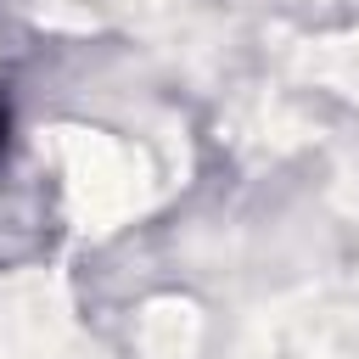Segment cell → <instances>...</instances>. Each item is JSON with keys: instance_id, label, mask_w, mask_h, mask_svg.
<instances>
[{"instance_id": "obj_1", "label": "cell", "mask_w": 359, "mask_h": 359, "mask_svg": "<svg viewBox=\"0 0 359 359\" xmlns=\"http://www.w3.org/2000/svg\"><path fill=\"white\" fill-rule=\"evenodd\" d=\"M6 135H11V112H6V101H0V151H6Z\"/></svg>"}]
</instances>
